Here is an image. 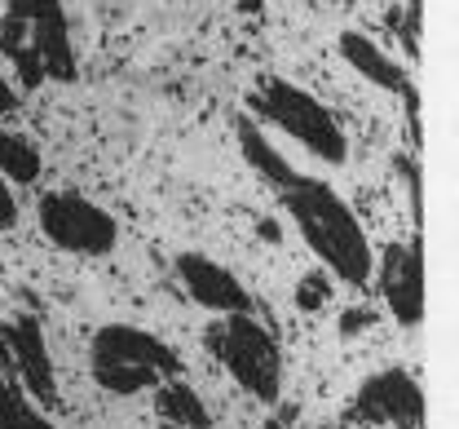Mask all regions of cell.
<instances>
[{"label":"cell","instance_id":"obj_12","mask_svg":"<svg viewBox=\"0 0 459 429\" xmlns=\"http://www.w3.org/2000/svg\"><path fill=\"white\" fill-rule=\"evenodd\" d=\"M155 412H160V421L164 429H208L212 425V416H208V407H204V398L181 381V376H169V381H160V394H155Z\"/></svg>","mask_w":459,"mask_h":429},{"label":"cell","instance_id":"obj_13","mask_svg":"<svg viewBox=\"0 0 459 429\" xmlns=\"http://www.w3.org/2000/svg\"><path fill=\"white\" fill-rule=\"evenodd\" d=\"M0 178L18 186H31L40 178V146H31L22 133L0 128Z\"/></svg>","mask_w":459,"mask_h":429},{"label":"cell","instance_id":"obj_14","mask_svg":"<svg viewBox=\"0 0 459 429\" xmlns=\"http://www.w3.org/2000/svg\"><path fill=\"white\" fill-rule=\"evenodd\" d=\"M93 368V381L115 394V398H128V394H142V390H151V385H160V376L146 368H133V363H89Z\"/></svg>","mask_w":459,"mask_h":429},{"label":"cell","instance_id":"obj_5","mask_svg":"<svg viewBox=\"0 0 459 429\" xmlns=\"http://www.w3.org/2000/svg\"><path fill=\"white\" fill-rule=\"evenodd\" d=\"M349 421L371 429H420L424 425V394L406 368H385L367 376L349 403Z\"/></svg>","mask_w":459,"mask_h":429},{"label":"cell","instance_id":"obj_18","mask_svg":"<svg viewBox=\"0 0 459 429\" xmlns=\"http://www.w3.org/2000/svg\"><path fill=\"white\" fill-rule=\"evenodd\" d=\"M402 102H406V128H411V146H420V93H415V84L398 93Z\"/></svg>","mask_w":459,"mask_h":429},{"label":"cell","instance_id":"obj_4","mask_svg":"<svg viewBox=\"0 0 459 429\" xmlns=\"http://www.w3.org/2000/svg\"><path fill=\"white\" fill-rule=\"evenodd\" d=\"M40 231L49 235V244L62 252H80V257H107L119 244V226L107 208H98L93 199H84L80 190H49L36 204Z\"/></svg>","mask_w":459,"mask_h":429},{"label":"cell","instance_id":"obj_22","mask_svg":"<svg viewBox=\"0 0 459 429\" xmlns=\"http://www.w3.org/2000/svg\"><path fill=\"white\" fill-rule=\"evenodd\" d=\"M261 240H279V226L274 222H261Z\"/></svg>","mask_w":459,"mask_h":429},{"label":"cell","instance_id":"obj_19","mask_svg":"<svg viewBox=\"0 0 459 429\" xmlns=\"http://www.w3.org/2000/svg\"><path fill=\"white\" fill-rule=\"evenodd\" d=\"M18 226V199L9 195V186L0 178V231H13Z\"/></svg>","mask_w":459,"mask_h":429},{"label":"cell","instance_id":"obj_8","mask_svg":"<svg viewBox=\"0 0 459 429\" xmlns=\"http://www.w3.org/2000/svg\"><path fill=\"white\" fill-rule=\"evenodd\" d=\"M89 363H133V368L155 372L160 381L181 376V359L169 341L133 328V323H107L93 332V346H89Z\"/></svg>","mask_w":459,"mask_h":429},{"label":"cell","instance_id":"obj_6","mask_svg":"<svg viewBox=\"0 0 459 429\" xmlns=\"http://www.w3.org/2000/svg\"><path fill=\"white\" fill-rule=\"evenodd\" d=\"M4 13L27 22V40L45 66V80L71 84L75 80V49H71L62 0H4Z\"/></svg>","mask_w":459,"mask_h":429},{"label":"cell","instance_id":"obj_15","mask_svg":"<svg viewBox=\"0 0 459 429\" xmlns=\"http://www.w3.org/2000/svg\"><path fill=\"white\" fill-rule=\"evenodd\" d=\"M327 302H332V275L318 266V270H309V275L296 284V306L305 310V314H318Z\"/></svg>","mask_w":459,"mask_h":429},{"label":"cell","instance_id":"obj_20","mask_svg":"<svg viewBox=\"0 0 459 429\" xmlns=\"http://www.w3.org/2000/svg\"><path fill=\"white\" fill-rule=\"evenodd\" d=\"M18 429H57L49 416H40L31 403H22V412H18Z\"/></svg>","mask_w":459,"mask_h":429},{"label":"cell","instance_id":"obj_3","mask_svg":"<svg viewBox=\"0 0 459 429\" xmlns=\"http://www.w3.org/2000/svg\"><path fill=\"white\" fill-rule=\"evenodd\" d=\"M204 341L221 359V368L238 381V390H247L256 403H279V394H283V350L252 319V310L226 314L221 323H212L204 332Z\"/></svg>","mask_w":459,"mask_h":429},{"label":"cell","instance_id":"obj_21","mask_svg":"<svg viewBox=\"0 0 459 429\" xmlns=\"http://www.w3.org/2000/svg\"><path fill=\"white\" fill-rule=\"evenodd\" d=\"M18 107H22V93H18V89H13V84L0 75V116H13Z\"/></svg>","mask_w":459,"mask_h":429},{"label":"cell","instance_id":"obj_7","mask_svg":"<svg viewBox=\"0 0 459 429\" xmlns=\"http://www.w3.org/2000/svg\"><path fill=\"white\" fill-rule=\"evenodd\" d=\"M0 341H4V350L13 359V376H22L27 394L40 407L54 412L62 403V394H57V372H54V359H49V346H45L40 319L36 314H18V319L0 323Z\"/></svg>","mask_w":459,"mask_h":429},{"label":"cell","instance_id":"obj_17","mask_svg":"<svg viewBox=\"0 0 459 429\" xmlns=\"http://www.w3.org/2000/svg\"><path fill=\"white\" fill-rule=\"evenodd\" d=\"M371 323H376V314H371V310H344L341 314V337H358V332H367V328H371Z\"/></svg>","mask_w":459,"mask_h":429},{"label":"cell","instance_id":"obj_10","mask_svg":"<svg viewBox=\"0 0 459 429\" xmlns=\"http://www.w3.org/2000/svg\"><path fill=\"white\" fill-rule=\"evenodd\" d=\"M177 279H181V288H186L199 306L212 310V314H243V310H252L247 288L230 275L226 266H217V261L204 257V252H181V257H177Z\"/></svg>","mask_w":459,"mask_h":429},{"label":"cell","instance_id":"obj_16","mask_svg":"<svg viewBox=\"0 0 459 429\" xmlns=\"http://www.w3.org/2000/svg\"><path fill=\"white\" fill-rule=\"evenodd\" d=\"M22 390L9 381V376H0V429H18V412H22Z\"/></svg>","mask_w":459,"mask_h":429},{"label":"cell","instance_id":"obj_1","mask_svg":"<svg viewBox=\"0 0 459 429\" xmlns=\"http://www.w3.org/2000/svg\"><path fill=\"white\" fill-rule=\"evenodd\" d=\"M279 199H283L291 226L300 231V240L309 244V252H318L327 275H336L341 284H353V288H362L371 279L376 257L367 244V231L332 186L305 178V173H291L279 186Z\"/></svg>","mask_w":459,"mask_h":429},{"label":"cell","instance_id":"obj_2","mask_svg":"<svg viewBox=\"0 0 459 429\" xmlns=\"http://www.w3.org/2000/svg\"><path fill=\"white\" fill-rule=\"evenodd\" d=\"M247 111H256L261 120L279 124L287 137H296L314 160L323 164H344L349 160V137H344L341 120L300 84H291L283 75H265L261 89L247 93Z\"/></svg>","mask_w":459,"mask_h":429},{"label":"cell","instance_id":"obj_23","mask_svg":"<svg viewBox=\"0 0 459 429\" xmlns=\"http://www.w3.org/2000/svg\"><path fill=\"white\" fill-rule=\"evenodd\" d=\"M358 429H371V425H358Z\"/></svg>","mask_w":459,"mask_h":429},{"label":"cell","instance_id":"obj_11","mask_svg":"<svg viewBox=\"0 0 459 429\" xmlns=\"http://www.w3.org/2000/svg\"><path fill=\"white\" fill-rule=\"evenodd\" d=\"M341 58L362 75V80H371L376 89H385V93H406L411 89V75L402 71L398 62L389 58L371 36H362V31H344L341 36Z\"/></svg>","mask_w":459,"mask_h":429},{"label":"cell","instance_id":"obj_9","mask_svg":"<svg viewBox=\"0 0 459 429\" xmlns=\"http://www.w3.org/2000/svg\"><path fill=\"white\" fill-rule=\"evenodd\" d=\"M380 297H385V306L394 310V319L402 328H415L424 319V257H420V240L385 248Z\"/></svg>","mask_w":459,"mask_h":429}]
</instances>
